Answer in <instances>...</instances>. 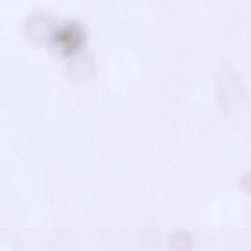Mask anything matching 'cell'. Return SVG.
<instances>
[{
	"mask_svg": "<svg viewBox=\"0 0 251 251\" xmlns=\"http://www.w3.org/2000/svg\"><path fill=\"white\" fill-rule=\"evenodd\" d=\"M82 32L78 27L68 26L58 32L55 39V48L63 53L73 52L78 48L82 40Z\"/></svg>",
	"mask_w": 251,
	"mask_h": 251,
	"instance_id": "cell-1",
	"label": "cell"
},
{
	"mask_svg": "<svg viewBox=\"0 0 251 251\" xmlns=\"http://www.w3.org/2000/svg\"><path fill=\"white\" fill-rule=\"evenodd\" d=\"M191 244L190 238L184 233H177L173 238V245L179 249H186Z\"/></svg>",
	"mask_w": 251,
	"mask_h": 251,
	"instance_id": "cell-2",
	"label": "cell"
},
{
	"mask_svg": "<svg viewBox=\"0 0 251 251\" xmlns=\"http://www.w3.org/2000/svg\"><path fill=\"white\" fill-rule=\"evenodd\" d=\"M242 186L245 192L251 193V172L246 173L242 177Z\"/></svg>",
	"mask_w": 251,
	"mask_h": 251,
	"instance_id": "cell-3",
	"label": "cell"
}]
</instances>
